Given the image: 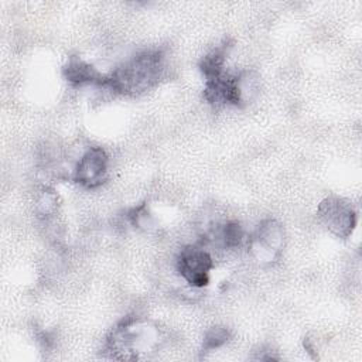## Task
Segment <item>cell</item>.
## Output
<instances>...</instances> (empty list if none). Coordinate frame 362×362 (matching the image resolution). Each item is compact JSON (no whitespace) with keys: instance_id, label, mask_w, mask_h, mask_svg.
Here are the masks:
<instances>
[{"instance_id":"6da1fadb","label":"cell","mask_w":362,"mask_h":362,"mask_svg":"<svg viewBox=\"0 0 362 362\" xmlns=\"http://www.w3.org/2000/svg\"><path fill=\"white\" fill-rule=\"evenodd\" d=\"M165 341L163 329L144 317H124L107 334L103 355L117 361L147 359L157 354Z\"/></svg>"},{"instance_id":"7a4b0ae2","label":"cell","mask_w":362,"mask_h":362,"mask_svg":"<svg viewBox=\"0 0 362 362\" xmlns=\"http://www.w3.org/2000/svg\"><path fill=\"white\" fill-rule=\"evenodd\" d=\"M164 66L165 54L161 48L143 49L106 74L103 88L126 96L144 93L158 83Z\"/></svg>"},{"instance_id":"3957f363","label":"cell","mask_w":362,"mask_h":362,"mask_svg":"<svg viewBox=\"0 0 362 362\" xmlns=\"http://www.w3.org/2000/svg\"><path fill=\"white\" fill-rule=\"evenodd\" d=\"M249 257L259 266L276 264L286 247L284 226L274 218H266L246 236Z\"/></svg>"},{"instance_id":"277c9868","label":"cell","mask_w":362,"mask_h":362,"mask_svg":"<svg viewBox=\"0 0 362 362\" xmlns=\"http://www.w3.org/2000/svg\"><path fill=\"white\" fill-rule=\"evenodd\" d=\"M214 267L215 263L209 249L198 242L184 246L175 257L177 273L191 288L195 290L208 286Z\"/></svg>"},{"instance_id":"5b68a950","label":"cell","mask_w":362,"mask_h":362,"mask_svg":"<svg viewBox=\"0 0 362 362\" xmlns=\"http://www.w3.org/2000/svg\"><path fill=\"white\" fill-rule=\"evenodd\" d=\"M317 218L329 233L339 239H348L358 223V214L354 205L338 195H329L318 204Z\"/></svg>"},{"instance_id":"8992f818","label":"cell","mask_w":362,"mask_h":362,"mask_svg":"<svg viewBox=\"0 0 362 362\" xmlns=\"http://www.w3.org/2000/svg\"><path fill=\"white\" fill-rule=\"evenodd\" d=\"M109 154L103 147H88L75 163L71 180L86 189L99 188L109 178Z\"/></svg>"},{"instance_id":"52a82bcc","label":"cell","mask_w":362,"mask_h":362,"mask_svg":"<svg viewBox=\"0 0 362 362\" xmlns=\"http://www.w3.org/2000/svg\"><path fill=\"white\" fill-rule=\"evenodd\" d=\"M260 92V78L253 69L230 72L229 102L230 106L243 107L249 105Z\"/></svg>"},{"instance_id":"ba28073f","label":"cell","mask_w":362,"mask_h":362,"mask_svg":"<svg viewBox=\"0 0 362 362\" xmlns=\"http://www.w3.org/2000/svg\"><path fill=\"white\" fill-rule=\"evenodd\" d=\"M62 75L72 86H105L106 74H102L92 64L83 61L79 57H69L62 68Z\"/></svg>"},{"instance_id":"9c48e42d","label":"cell","mask_w":362,"mask_h":362,"mask_svg":"<svg viewBox=\"0 0 362 362\" xmlns=\"http://www.w3.org/2000/svg\"><path fill=\"white\" fill-rule=\"evenodd\" d=\"M232 48V44L228 40H223L221 44L215 45L211 51H208L199 61L198 68L205 78V81L215 79L225 72V64L228 54Z\"/></svg>"},{"instance_id":"30bf717a","label":"cell","mask_w":362,"mask_h":362,"mask_svg":"<svg viewBox=\"0 0 362 362\" xmlns=\"http://www.w3.org/2000/svg\"><path fill=\"white\" fill-rule=\"evenodd\" d=\"M126 219L136 230H140V232L147 233L157 228L156 218L151 214V211L148 209L147 204H139V205L132 206L126 212Z\"/></svg>"},{"instance_id":"8fae6325","label":"cell","mask_w":362,"mask_h":362,"mask_svg":"<svg viewBox=\"0 0 362 362\" xmlns=\"http://www.w3.org/2000/svg\"><path fill=\"white\" fill-rule=\"evenodd\" d=\"M58 206H59L58 194L48 187H42L35 197V214L41 219L48 221L57 215Z\"/></svg>"},{"instance_id":"7c38bea8","label":"cell","mask_w":362,"mask_h":362,"mask_svg":"<svg viewBox=\"0 0 362 362\" xmlns=\"http://www.w3.org/2000/svg\"><path fill=\"white\" fill-rule=\"evenodd\" d=\"M230 329L225 325H214L208 328L204 334L201 354L206 355L221 346H223L230 339Z\"/></svg>"}]
</instances>
